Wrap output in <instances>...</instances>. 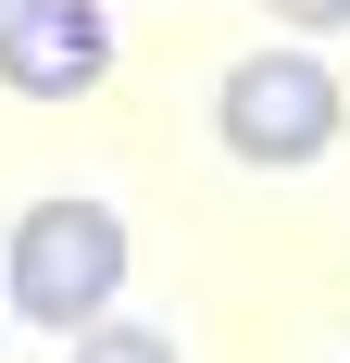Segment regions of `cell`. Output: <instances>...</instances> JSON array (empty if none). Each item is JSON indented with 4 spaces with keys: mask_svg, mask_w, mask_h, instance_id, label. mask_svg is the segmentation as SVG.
Instances as JSON below:
<instances>
[{
    "mask_svg": "<svg viewBox=\"0 0 350 363\" xmlns=\"http://www.w3.org/2000/svg\"><path fill=\"white\" fill-rule=\"evenodd\" d=\"M0 289H13V313L26 326H101L113 289H125V213L113 201H88V188H63V201H26L13 213V251H0Z\"/></svg>",
    "mask_w": 350,
    "mask_h": 363,
    "instance_id": "6da1fadb",
    "label": "cell"
},
{
    "mask_svg": "<svg viewBox=\"0 0 350 363\" xmlns=\"http://www.w3.org/2000/svg\"><path fill=\"white\" fill-rule=\"evenodd\" d=\"M338 113H350V88L325 75V50H238V63H225V88H213L225 150H238V163H263V176L325 163V150H338Z\"/></svg>",
    "mask_w": 350,
    "mask_h": 363,
    "instance_id": "7a4b0ae2",
    "label": "cell"
},
{
    "mask_svg": "<svg viewBox=\"0 0 350 363\" xmlns=\"http://www.w3.org/2000/svg\"><path fill=\"white\" fill-rule=\"evenodd\" d=\"M113 75V13L101 0H13L0 13V88L26 101H88Z\"/></svg>",
    "mask_w": 350,
    "mask_h": 363,
    "instance_id": "3957f363",
    "label": "cell"
},
{
    "mask_svg": "<svg viewBox=\"0 0 350 363\" xmlns=\"http://www.w3.org/2000/svg\"><path fill=\"white\" fill-rule=\"evenodd\" d=\"M63 363H175V338H163V326H125V313H101V326H75Z\"/></svg>",
    "mask_w": 350,
    "mask_h": 363,
    "instance_id": "277c9868",
    "label": "cell"
},
{
    "mask_svg": "<svg viewBox=\"0 0 350 363\" xmlns=\"http://www.w3.org/2000/svg\"><path fill=\"white\" fill-rule=\"evenodd\" d=\"M276 26H300V38H325V26H350V0H263Z\"/></svg>",
    "mask_w": 350,
    "mask_h": 363,
    "instance_id": "5b68a950",
    "label": "cell"
},
{
    "mask_svg": "<svg viewBox=\"0 0 350 363\" xmlns=\"http://www.w3.org/2000/svg\"><path fill=\"white\" fill-rule=\"evenodd\" d=\"M0 326H13V289H0Z\"/></svg>",
    "mask_w": 350,
    "mask_h": 363,
    "instance_id": "8992f818",
    "label": "cell"
},
{
    "mask_svg": "<svg viewBox=\"0 0 350 363\" xmlns=\"http://www.w3.org/2000/svg\"><path fill=\"white\" fill-rule=\"evenodd\" d=\"M0 13H13V0H0Z\"/></svg>",
    "mask_w": 350,
    "mask_h": 363,
    "instance_id": "52a82bcc",
    "label": "cell"
}]
</instances>
